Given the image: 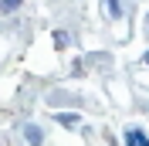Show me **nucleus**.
Wrapping results in <instances>:
<instances>
[{
	"label": "nucleus",
	"instance_id": "20e7f679",
	"mask_svg": "<svg viewBox=\"0 0 149 146\" xmlns=\"http://www.w3.org/2000/svg\"><path fill=\"white\" fill-rule=\"evenodd\" d=\"M109 7H112V17H119L122 10H119V0H109Z\"/></svg>",
	"mask_w": 149,
	"mask_h": 146
},
{
	"label": "nucleus",
	"instance_id": "39448f33",
	"mask_svg": "<svg viewBox=\"0 0 149 146\" xmlns=\"http://www.w3.org/2000/svg\"><path fill=\"white\" fill-rule=\"evenodd\" d=\"M142 61H146V65H149V55H146V58H142Z\"/></svg>",
	"mask_w": 149,
	"mask_h": 146
},
{
	"label": "nucleus",
	"instance_id": "f03ea898",
	"mask_svg": "<svg viewBox=\"0 0 149 146\" xmlns=\"http://www.w3.org/2000/svg\"><path fill=\"white\" fill-rule=\"evenodd\" d=\"M58 119H61L65 126H74V122H78V116H74V112H61V116H58Z\"/></svg>",
	"mask_w": 149,
	"mask_h": 146
},
{
	"label": "nucleus",
	"instance_id": "f257e3e1",
	"mask_svg": "<svg viewBox=\"0 0 149 146\" xmlns=\"http://www.w3.org/2000/svg\"><path fill=\"white\" fill-rule=\"evenodd\" d=\"M125 146H149V136L142 129H125Z\"/></svg>",
	"mask_w": 149,
	"mask_h": 146
},
{
	"label": "nucleus",
	"instance_id": "7ed1b4c3",
	"mask_svg": "<svg viewBox=\"0 0 149 146\" xmlns=\"http://www.w3.org/2000/svg\"><path fill=\"white\" fill-rule=\"evenodd\" d=\"M24 0H0V10H14V7H20Z\"/></svg>",
	"mask_w": 149,
	"mask_h": 146
}]
</instances>
